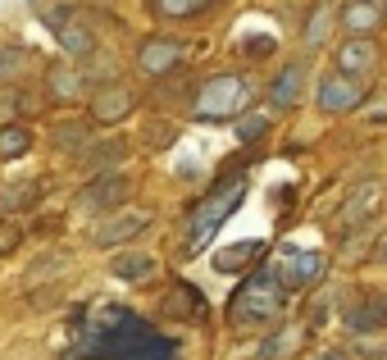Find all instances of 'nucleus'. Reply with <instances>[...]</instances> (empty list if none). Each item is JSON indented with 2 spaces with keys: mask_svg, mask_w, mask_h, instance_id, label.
Instances as JSON below:
<instances>
[{
  "mask_svg": "<svg viewBox=\"0 0 387 360\" xmlns=\"http://www.w3.org/2000/svg\"><path fill=\"white\" fill-rule=\"evenodd\" d=\"M265 128H269V114H260V110H250V114H246V119H241V123H237V137H241V142H255V137H260V132H265Z\"/></svg>",
  "mask_w": 387,
  "mask_h": 360,
  "instance_id": "6ab92c4d",
  "label": "nucleus"
},
{
  "mask_svg": "<svg viewBox=\"0 0 387 360\" xmlns=\"http://www.w3.org/2000/svg\"><path fill=\"white\" fill-rule=\"evenodd\" d=\"M82 142H87L82 128H60V132H55V146H60V151H77Z\"/></svg>",
  "mask_w": 387,
  "mask_h": 360,
  "instance_id": "412c9836",
  "label": "nucleus"
},
{
  "mask_svg": "<svg viewBox=\"0 0 387 360\" xmlns=\"http://www.w3.org/2000/svg\"><path fill=\"white\" fill-rule=\"evenodd\" d=\"M301 82H305V69H301V64H287V69L278 73L274 92H269V96H274V105H278V110H292V105L301 101Z\"/></svg>",
  "mask_w": 387,
  "mask_h": 360,
  "instance_id": "1a4fd4ad",
  "label": "nucleus"
},
{
  "mask_svg": "<svg viewBox=\"0 0 387 360\" xmlns=\"http://www.w3.org/2000/svg\"><path fill=\"white\" fill-rule=\"evenodd\" d=\"M155 269V260L146 256V251H123L119 260H114V274L119 278H146Z\"/></svg>",
  "mask_w": 387,
  "mask_h": 360,
  "instance_id": "4468645a",
  "label": "nucleus"
},
{
  "mask_svg": "<svg viewBox=\"0 0 387 360\" xmlns=\"http://www.w3.org/2000/svg\"><path fill=\"white\" fill-rule=\"evenodd\" d=\"M379 260H383V265H387V237L379 242Z\"/></svg>",
  "mask_w": 387,
  "mask_h": 360,
  "instance_id": "bb28decb",
  "label": "nucleus"
},
{
  "mask_svg": "<svg viewBox=\"0 0 387 360\" xmlns=\"http://www.w3.org/2000/svg\"><path fill=\"white\" fill-rule=\"evenodd\" d=\"M283 306H287V297H283V278H274V274H250L246 283H241L237 301H232L228 319H232L237 328L269 324V319L283 315Z\"/></svg>",
  "mask_w": 387,
  "mask_h": 360,
  "instance_id": "f257e3e1",
  "label": "nucleus"
},
{
  "mask_svg": "<svg viewBox=\"0 0 387 360\" xmlns=\"http://www.w3.org/2000/svg\"><path fill=\"white\" fill-rule=\"evenodd\" d=\"M23 69H27V51L23 46H5V51H0V82L23 77Z\"/></svg>",
  "mask_w": 387,
  "mask_h": 360,
  "instance_id": "f3484780",
  "label": "nucleus"
},
{
  "mask_svg": "<svg viewBox=\"0 0 387 360\" xmlns=\"http://www.w3.org/2000/svg\"><path fill=\"white\" fill-rule=\"evenodd\" d=\"M374 64H379V51H374L369 37H355V42H346L342 51H337V69H342V73L360 77V73H369Z\"/></svg>",
  "mask_w": 387,
  "mask_h": 360,
  "instance_id": "0eeeda50",
  "label": "nucleus"
},
{
  "mask_svg": "<svg viewBox=\"0 0 387 360\" xmlns=\"http://www.w3.org/2000/svg\"><path fill=\"white\" fill-rule=\"evenodd\" d=\"M346 328H351V333H379V328H383V315H379V306H374V297L346 306Z\"/></svg>",
  "mask_w": 387,
  "mask_h": 360,
  "instance_id": "9b49d317",
  "label": "nucleus"
},
{
  "mask_svg": "<svg viewBox=\"0 0 387 360\" xmlns=\"http://www.w3.org/2000/svg\"><path fill=\"white\" fill-rule=\"evenodd\" d=\"M51 92H55V96H64V101H73V96H77L73 73H60V69H55V73H51Z\"/></svg>",
  "mask_w": 387,
  "mask_h": 360,
  "instance_id": "aec40b11",
  "label": "nucleus"
},
{
  "mask_svg": "<svg viewBox=\"0 0 387 360\" xmlns=\"http://www.w3.org/2000/svg\"><path fill=\"white\" fill-rule=\"evenodd\" d=\"M64 51H73V55H87V51H91L87 32H77V27H69V32H64Z\"/></svg>",
  "mask_w": 387,
  "mask_h": 360,
  "instance_id": "5701e85b",
  "label": "nucleus"
},
{
  "mask_svg": "<svg viewBox=\"0 0 387 360\" xmlns=\"http://www.w3.org/2000/svg\"><path fill=\"white\" fill-rule=\"evenodd\" d=\"M315 360H351L342 347H328V352H315Z\"/></svg>",
  "mask_w": 387,
  "mask_h": 360,
  "instance_id": "393cba45",
  "label": "nucleus"
},
{
  "mask_svg": "<svg viewBox=\"0 0 387 360\" xmlns=\"http://www.w3.org/2000/svg\"><path fill=\"white\" fill-rule=\"evenodd\" d=\"M32 151V132L23 123H5L0 128V160H18V155Z\"/></svg>",
  "mask_w": 387,
  "mask_h": 360,
  "instance_id": "f8f14e48",
  "label": "nucleus"
},
{
  "mask_svg": "<svg viewBox=\"0 0 387 360\" xmlns=\"http://www.w3.org/2000/svg\"><path fill=\"white\" fill-rule=\"evenodd\" d=\"M374 306H379V315H383V324H387V292H383V297H374Z\"/></svg>",
  "mask_w": 387,
  "mask_h": 360,
  "instance_id": "a878e982",
  "label": "nucleus"
},
{
  "mask_svg": "<svg viewBox=\"0 0 387 360\" xmlns=\"http://www.w3.org/2000/svg\"><path fill=\"white\" fill-rule=\"evenodd\" d=\"M379 201H383V187H379V182H364V187H355V197L346 201V215H342V228H346V232L364 228V223L374 219V210H379Z\"/></svg>",
  "mask_w": 387,
  "mask_h": 360,
  "instance_id": "20e7f679",
  "label": "nucleus"
},
{
  "mask_svg": "<svg viewBox=\"0 0 387 360\" xmlns=\"http://www.w3.org/2000/svg\"><path fill=\"white\" fill-rule=\"evenodd\" d=\"M123 197H128V178H123V173H105V178H96L91 187L82 192V206L87 210H110V206H119Z\"/></svg>",
  "mask_w": 387,
  "mask_h": 360,
  "instance_id": "39448f33",
  "label": "nucleus"
},
{
  "mask_svg": "<svg viewBox=\"0 0 387 360\" xmlns=\"http://www.w3.org/2000/svg\"><path fill=\"white\" fill-rule=\"evenodd\" d=\"M178 55H182V42H173V37H155V42L141 46L137 64H141V73H164V69L178 64Z\"/></svg>",
  "mask_w": 387,
  "mask_h": 360,
  "instance_id": "423d86ee",
  "label": "nucleus"
},
{
  "mask_svg": "<svg viewBox=\"0 0 387 360\" xmlns=\"http://www.w3.org/2000/svg\"><path fill=\"white\" fill-rule=\"evenodd\" d=\"M14 242H18V232L9 228V223H0V256H5V251H14Z\"/></svg>",
  "mask_w": 387,
  "mask_h": 360,
  "instance_id": "b1692460",
  "label": "nucleus"
},
{
  "mask_svg": "<svg viewBox=\"0 0 387 360\" xmlns=\"http://www.w3.org/2000/svg\"><path fill=\"white\" fill-rule=\"evenodd\" d=\"M346 27H360V32H369L374 23L383 18V9H374V0H355V5H346Z\"/></svg>",
  "mask_w": 387,
  "mask_h": 360,
  "instance_id": "dca6fc26",
  "label": "nucleus"
},
{
  "mask_svg": "<svg viewBox=\"0 0 387 360\" xmlns=\"http://www.w3.org/2000/svg\"><path fill=\"white\" fill-rule=\"evenodd\" d=\"M91 110H96V119H105V123H114V119H123V114L132 110V96L123 92V87H105V92H96V101H91Z\"/></svg>",
  "mask_w": 387,
  "mask_h": 360,
  "instance_id": "9d476101",
  "label": "nucleus"
},
{
  "mask_svg": "<svg viewBox=\"0 0 387 360\" xmlns=\"http://www.w3.org/2000/svg\"><path fill=\"white\" fill-rule=\"evenodd\" d=\"M315 101H319L324 114H351V110L364 105V82L355 73H328L324 82H319Z\"/></svg>",
  "mask_w": 387,
  "mask_h": 360,
  "instance_id": "f03ea898",
  "label": "nucleus"
},
{
  "mask_svg": "<svg viewBox=\"0 0 387 360\" xmlns=\"http://www.w3.org/2000/svg\"><path fill=\"white\" fill-rule=\"evenodd\" d=\"M287 269V283H296V287H310L319 278V256H292V265H283Z\"/></svg>",
  "mask_w": 387,
  "mask_h": 360,
  "instance_id": "2eb2a0df",
  "label": "nucleus"
},
{
  "mask_svg": "<svg viewBox=\"0 0 387 360\" xmlns=\"http://www.w3.org/2000/svg\"><path fill=\"white\" fill-rule=\"evenodd\" d=\"M146 223L151 219L141 215V210H137V215H114L110 223H101L91 237L101 242V247H114V242H128V237H137V232H146Z\"/></svg>",
  "mask_w": 387,
  "mask_h": 360,
  "instance_id": "6e6552de",
  "label": "nucleus"
},
{
  "mask_svg": "<svg viewBox=\"0 0 387 360\" xmlns=\"http://www.w3.org/2000/svg\"><path fill=\"white\" fill-rule=\"evenodd\" d=\"M201 5H205V0H160V9H164V14H196V9Z\"/></svg>",
  "mask_w": 387,
  "mask_h": 360,
  "instance_id": "4be33fe9",
  "label": "nucleus"
},
{
  "mask_svg": "<svg viewBox=\"0 0 387 360\" xmlns=\"http://www.w3.org/2000/svg\"><path fill=\"white\" fill-rule=\"evenodd\" d=\"M296 347H301V333H296V328H283V337H269V342H265V360H274V356H292Z\"/></svg>",
  "mask_w": 387,
  "mask_h": 360,
  "instance_id": "a211bd4d",
  "label": "nucleus"
},
{
  "mask_svg": "<svg viewBox=\"0 0 387 360\" xmlns=\"http://www.w3.org/2000/svg\"><path fill=\"white\" fill-rule=\"evenodd\" d=\"M237 96H241V77H215L205 82V96H201V119H228L237 114Z\"/></svg>",
  "mask_w": 387,
  "mask_h": 360,
  "instance_id": "7ed1b4c3",
  "label": "nucleus"
},
{
  "mask_svg": "<svg viewBox=\"0 0 387 360\" xmlns=\"http://www.w3.org/2000/svg\"><path fill=\"white\" fill-rule=\"evenodd\" d=\"M37 201V187L32 182H5L0 187V215H9V210H23Z\"/></svg>",
  "mask_w": 387,
  "mask_h": 360,
  "instance_id": "ddd939ff",
  "label": "nucleus"
}]
</instances>
